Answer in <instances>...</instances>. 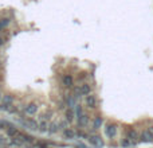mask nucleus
Segmentation results:
<instances>
[{"label":"nucleus","mask_w":153,"mask_h":148,"mask_svg":"<svg viewBox=\"0 0 153 148\" xmlns=\"http://www.w3.org/2000/svg\"><path fill=\"white\" fill-rule=\"evenodd\" d=\"M0 148H65L22 132H0Z\"/></svg>","instance_id":"nucleus-1"}]
</instances>
